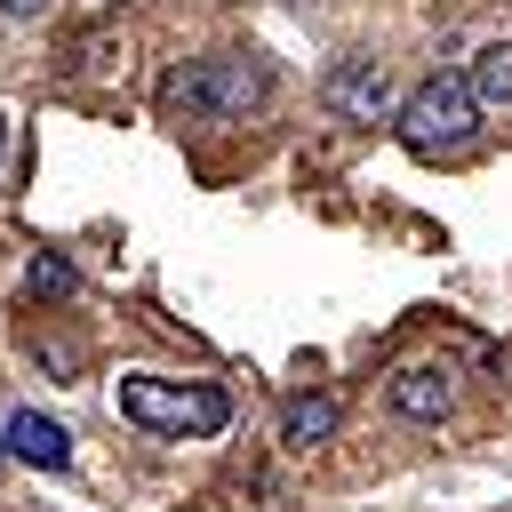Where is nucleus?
<instances>
[{"label":"nucleus","mask_w":512,"mask_h":512,"mask_svg":"<svg viewBox=\"0 0 512 512\" xmlns=\"http://www.w3.org/2000/svg\"><path fill=\"white\" fill-rule=\"evenodd\" d=\"M272 96V72L256 56H200L184 72H168V112L184 120H248Z\"/></svg>","instance_id":"2"},{"label":"nucleus","mask_w":512,"mask_h":512,"mask_svg":"<svg viewBox=\"0 0 512 512\" xmlns=\"http://www.w3.org/2000/svg\"><path fill=\"white\" fill-rule=\"evenodd\" d=\"M336 424H344V400L336 392H296L280 408V440L288 448H320V440H336Z\"/></svg>","instance_id":"7"},{"label":"nucleus","mask_w":512,"mask_h":512,"mask_svg":"<svg viewBox=\"0 0 512 512\" xmlns=\"http://www.w3.org/2000/svg\"><path fill=\"white\" fill-rule=\"evenodd\" d=\"M472 128H480V104H472V88H464L456 72H432V80L408 88V104H400V144L424 152V160L472 144Z\"/></svg>","instance_id":"3"},{"label":"nucleus","mask_w":512,"mask_h":512,"mask_svg":"<svg viewBox=\"0 0 512 512\" xmlns=\"http://www.w3.org/2000/svg\"><path fill=\"white\" fill-rule=\"evenodd\" d=\"M0 440H8V456L32 464V472H64V464H72V432H64L56 416H40V408L0 416Z\"/></svg>","instance_id":"5"},{"label":"nucleus","mask_w":512,"mask_h":512,"mask_svg":"<svg viewBox=\"0 0 512 512\" xmlns=\"http://www.w3.org/2000/svg\"><path fill=\"white\" fill-rule=\"evenodd\" d=\"M464 88H472V104H480V112H504V104H512V40L480 48V56H472V72H464Z\"/></svg>","instance_id":"8"},{"label":"nucleus","mask_w":512,"mask_h":512,"mask_svg":"<svg viewBox=\"0 0 512 512\" xmlns=\"http://www.w3.org/2000/svg\"><path fill=\"white\" fill-rule=\"evenodd\" d=\"M40 8H48V0H0V16H16V24H32Z\"/></svg>","instance_id":"10"},{"label":"nucleus","mask_w":512,"mask_h":512,"mask_svg":"<svg viewBox=\"0 0 512 512\" xmlns=\"http://www.w3.org/2000/svg\"><path fill=\"white\" fill-rule=\"evenodd\" d=\"M32 296H72V264L64 256H32Z\"/></svg>","instance_id":"9"},{"label":"nucleus","mask_w":512,"mask_h":512,"mask_svg":"<svg viewBox=\"0 0 512 512\" xmlns=\"http://www.w3.org/2000/svg\"><path fill=\"white\" fill-rule=\"evenodd\" d=\"M0 456H8V440H0Z\"/></svg>","instance_id":"12"},{"label":"nucleus","mask_w":512,"mask_h":512,"mask_svg":"<svg viewBox=\"0 0 512 512\" xmlns=\"http://www.w3.org/2000/svg\"><path fill=\"white\" fill-rule=\"evenodd\" d=\"M320 104H328L336 120H384V112H392V72H384L376 56H344V64L320 80Z\"/></svg>","instance_id":"4"},{"label":"nucleus","mask_w":512,"mask_h":512,"mask_svg":"<svg viewBox=\"0 0 512 512\" xmlns=\"http://www.w3.org/2000/svg\"><path fill=\"white\" fill-rule=\"evenodd\" d=\"M120 416L152 440H208L232 424L224 384H168V376H120Z\"/></svg>","instance_id":"1"},{"label":"nucleus","mask_w":512,"mask_h":512,"mask_svg":"<svg viewBox=\"0 0 512 512\" xmlns=\"http://www.w3.org/2000/svg\"><path fill=\"white\" fill-rule=\"evenodd\" d=\"M0 160H8V112H0Z\"/></svg>","instance_id":"11"},{"label":"nucleus","mask_w":512,"mask_h":512,"mask_svg":"<svg viewBox=\"0 0 512 512\" xmlns=\"http://www.w3.org/2000/svg\"><path fill=\"white\" fill-rule=\"evenodd\" d=\"M448 400H456L448 368H424V360H416V368H400V376H392V408H400V416H416V424H440V416H448Z\"/></svg>","instance_id":"6"}]
</instances>
